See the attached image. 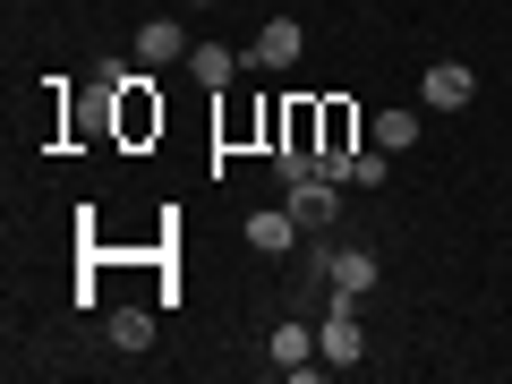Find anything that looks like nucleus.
<instances>
[{
  "instance_id": "f8f14e48",
  "label": "nucleus",
  "mask_w": 512,
  "mask_h": 384,
  "mask_svg": "<svg viewBox=\"0 0 512 384\" xmlns=\"http://www.w3.org/2000/svg\"><path fill=\"white\" fill-rule=\"evenodd\" d=\"M274 180H282V188L316 180V146H274Z\"/></svg>"
},
{
  "instance_id": "f03ea898",
  "label": "nucleus",
  "mask_w": 512,
  "mask_h": 384,
  "mask_svg": "<svg viewBox=\"0 0 512 384\" xmlns=\"http://www.w3.org/2000/svg\"><path fill=\"white\" fill-rule=\"evenodd\" d=\"M299 52H308V26H299V18H265L256 43H248L256 69H299Z\"/></svg>"
},
{
  "instance_id": "39448f33",
  "label": "nucleus",
  "mask_w": 512,
  "mask_h": 384,
  "mask_svg": "<svg viewBox=\"0 0 512 384\" xmlns=\"http://www.w3.org/2000/svg\"><path fill=\"white\" fill-rule=\"evenodd\" d=\"M265 359L282 367V376H299V367H316V325H274V342H265Z\"/></svg>"
},
{
  "instance_id": "9b49d317",
  "label": "nucleus",
  "mask_w": 512,
  "mask_h": 384,
  "mask_svg": "<svg viewBox=\"0 0 512 384\" xmlns=\"http://www.w3.org/2000/svg\"><path fill=\"white\" fill-rule=\"evenodd\" d=\"M154 342V316L146 308H111V350H146Z\"/></svg>"
},
{
  "instance_id": "4468645a",
  "label": "nucleus",
  "mask_w": 512,
  "mask_h": 384,
  "mask_svg": "<svg viewBox=\"0 0 512 384\" xmlns=\"http://www.w3.org/2000/svg\"><path fill=\"white\" fill-rule=\"evenodd\" d=\"M188 9H205V0H188Z\"/></svg>"
},
{
  "instance_id": "6e6552de",
  "label": "nucleus",
  "mask_w": 512,
  "mask_h": 384,
  "mask_svg": "<svg viewBox=\"0 0 512 384\" xmlns=\"http://www.w3.org/2000/svg\"><path fill=\"white\" fill-rule=\"evenodd\" d=\"M333 205H342V188H333V180H299V188H291L299 231H325V222H333Z\"/></svg>"
},
{
  "instance_id": "9d476101",
  "label": "nucleus",
  "mask_w": 512,
  "mask_h": 384,
  "mask_svg": "<svg viewBox=\"0 0 512 384\" xmlns=\"http://www.w3.org/2000/svg\"><path fill=\"white\" fill-rule=\"evenodd\" d=\"M231 69L239 60L222 52V43H197V52H188V77H197V86H231Z\"/></svg>"
},
{
  "instance_id": "423d86ee",
  "label": "nucleus",
  "mask_w": 512,
  "mask_h": 384,
  "mask_svg": "<svg viewBox=\"0 0 512 384\" xmlns=\"http://www.w3.org/2000/svg\"><path fill=\"white\" fill-rule=\"evenodd\" d=\"M325 274H333V299L359 308V291H376V256H367V248H342V256H325Z\"/></svg>"
},
{
  "instance_id": "0eeeda50",
  "label": "nucleus",
  "mask_w": 512,
  "mask_h": 384,
  "mask_svg": "<svg viewBox=\"0 0 512 384\" xmlns=\"http://www.w3.org/2000/svg\"><path fill=\"white\" fill-rule=\"evenodd\" d=\"M291 231H299L291 205H265V214H248V248H256V256H282V248H291Z\"/></svg>"
},
{
  "instance_id": "f257e3e1",
  "label": "nucleus",
  "mask_w": 512,
  "mask_h": 384,
  "mask_svg": "<svg viewBox=\"0 0 512 384\" xmlns=\"http://www.w3.org/2000/svg\"><path fill=\"white\" fill-rule=\"evenodd\" d=\"M316 359H325V367H359V359H367V342H359V308H350V299H333V316L316 325Z\"/></svg>"
},
{
  "instance_id": "20e7f679",
  "label": "nucleus",
  "mask_w": 512,
  "mask_h": 384,
  "mask_svg": "<svg viewBox=\"0 0 512 384\" xmlns=\"http://www.w3.org/2000/svg\"><path fill=\"white\" fill-rule=\"evenodd\" d=\"M188 52H197V43H188L171 18H146V26H137V60H146V69H171V60H188Z\"/></svg>"
},
{
  "instance_id": "ddd939ff",
  "label": "nucleus",
  "mask_w": 512,
  "mask_h": 384,
  "mask_svg": "<svg viewBox=\"0 0 512 384\" xmlns=\"http://www.w3.org/2000/svg\"><path fill=\"white\" fill-rule=\"evenodd\" d=\"M384 171H393V163H384V146L359 154V163H350V188H384Z\"/></svg>"
},
{
  "instance_id": "1a4fd4ad",
  "label": "nucleus",
  "mask_w": 512,
  "mask_h": 384,
  "mask_svg": "<svg viewBox=\"0 0 512 384\" xmlns=\"http://www.w3.org/2000/svg\"><path fill=\"white\" fill-rule=\"evenodd\" d=\"M376 146L384 154H410V146H419V111H376Z\"/></svg>"
},
{
  "instance_id": "7ed1b4c3",
  "label": "nucleus",
  "mask_w": 512,
  "mask_h": 384,
  "mask_svg": "<svg viewBox=\"0 0 512 384\" xmlns=\"http://www.w3.org/2000/svg\"><path fill=\"white\" fill-rule=\"evenodd\" d=\"M470 94H478V77L461 69V60H436V69L419 77V103H427V111H461Z\"/></svg>"
}]
</instances>
